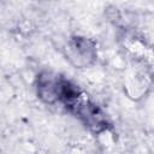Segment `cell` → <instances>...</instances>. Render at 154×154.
Here are the masks:
<instances>
[{
    "instance_id": "1",
    "label": "cell",
    "mask_w": 154,
    "mask_h": 154,
    "mask_svg": "<svg viewBox=\"0 0 154 154\" xmlns=\"http://www.w3.org/2000/svg\"><path fill=\"white\" fill-rule=\"evenodd\" d=\"M59 102L94 135H102L111 130L106 113L79 85L67 78L63 81Z\"/></svg>"
},
{
    "instance_id": "2",
    "label": "cell",
    "mask_w": 154,
    "mask_h": 154,
    "mask_svg": "<svg viewBox=\"0 0 154 154\" xmlns=\"http://www.w3.org/2000/svg\"><path fill=\"white\" fill-rule=\"evenodd\" d=\"M123 91L130 100H143L154 85V73L150 66L141 59H135L125 67L122 77Z\"/></svg>"
},
{
    "instance_id": "3",
    "label": "cell",
    "mask_w": 154,
    "mask_h": 154,
    "mask_svg": "<svg viewBox=\"0 0 154 154\" xmlns=\"http://www.w3.org/2000/svg\"><path fill=\"white\" fill-rule=\"evenodd\" d=\"M63 54L67 63L75 69H88L97 61V45L90 37L73 35L64 45Z\"/></svg>"
},
{
    "instance_id": "4",
    "label": "cell",
    "mask_w": 154,
    "mask_h": 154,
    "mask_svg": "<svg viewBox=\"0 0 154 154\" xmlns=\"http://www.w3.org/2000/svg\"><path fill=\"white\" fill-rule=\"evenodd\" d=\"M64 76L43 70L36 76L35 89L37 97L46 105H54L60 100Z\"/></svg>"
}]
</instances>
